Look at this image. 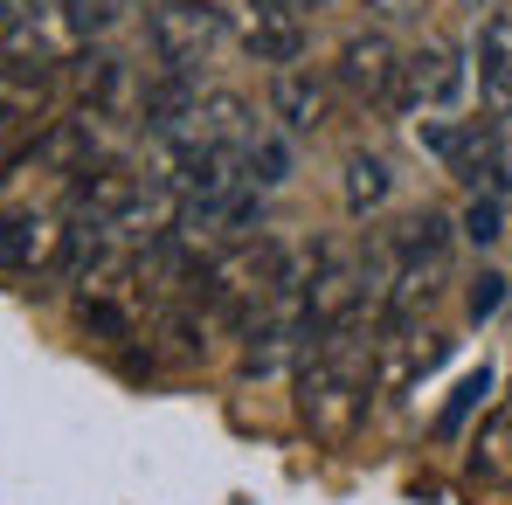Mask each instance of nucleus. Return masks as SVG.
<instances>
[{
    "label": "nucleus",
    "mask_w": 512,
    "mask_h": 505,
    "mask_svg": "<svg viewBox=\"0 0 512 505\" xmlns=\"http://www.w3.org/2000/svg\"><path fill=\"white\" fill-rule=\"evenodd\" d=\"M471 194H492V201L512 208V125H492V146H485V167H478Z\"/></svg>",
    "instance_id": "18"
},
{
    "label": "nucleus",
    "mask_w": 512,
    "mask_h": 505,
    "mask_svg": "<svg viewBox=\"0 0 512 505\" xmlns=\"http://www.w3.org/2000/svg\"><path fill=\"white\" fill-rule=\"evenodd\" d=\"M367 7H374L381 21H416V14H423V0H367Z\"/></svg>",
    "instance_id": "21"
},
{
    "label": "nucleus",
    "mask_w": 512,
    "mask_h": 505,
    "mask_svg": "<svg viewBox=\"0 0 512 505\" xmlns=\"http://www.w3.org/2000/svg\"><path fill=\"white\" fill-rule=\"evenodd\" d=\"M194 104H201V84H194V77H167V70H153L146 90H139V125H146L160 146H173V132L187 125Z\"/></svg>",
    "instance_id": "11"
},
{
    "label": "nucleus",
    "mask_w": 512,
    "mask_h": 505,
    "mask_svg": "<svg viewBox=\"0 0 512 505\" xmlns=\"http://www.w3.org/2000/svg\"><path fill=\"white\" fill-rule=\"evenodd\" d=\"M457 236H464L471 250H492V243L506 236V201H492V194H471V201H464V215H457Z\"/></svg>",
    "instance_id": "17"
},
{
    "label": "nucleus",
    "mask_w": 512,
    "mask_h": 505,
    "mask_svg": "<svg viewBox=\"0 0 512 505\" xmlns=\"http://www.w3.org/2000/svg\"><path fill=\"white\" fill-rule=\"evenodd\" d=\"M395 77H402V49L388 42V28H360L346 35L340 56H333V97L360 104V111H388L395 104Z\"/></svg>",
    "instance_id": "5"
},
{
    "label": "nucleus",
    "mask_w": 512,
    "mask_h": 505,
    "mask_svg": "<svg viewBox=\"0 0 512 505\" xmlns=\"http://www.w3.org/2000/svg\"><path fill=\"white\" fill-rule=\"evenodd\" d=\"M464 97V56L443 49V42H423L402 56V77H395V111H409L416 125L423 118H450Z\"/></svg>",
    "instance_id": "6"
},
{
    "label": "nucleus",
    "mask_w": 512,
    "mask_h": 505,
    "mask_svg": "<svg viewBox=\"0 0 512 505\" xmlns=\"http://www.w3.org/2000/svg\"><path fill=\"white\" fill-rule=\"evenodd\" d=\"M284 7H291V14H319L326 0H284Z\"/></svg>",
    "instance_id": "23"
},
{
    "label": "nucleus",
    "mask_w": 512,
    "mask_h": 505,
    "mask_svg": "<svg viewBox=\"0 0 512 505\" xmlns=\"http://www.w3.org/2000/svg\"><path fill=\"white\" fill-rule=\"evenodd\" d=\"M478 84L492 97V111L506 118L512 111V7L485 14V28H478Z\"/></svg>",
    "instance_id": "12"
},
{
    "label": "nucleus",
    "mask_w": 512,
    "mask_h": 505,
    "mask_svg": "<svg viewBox=\"0 0 512 505\" xmlns=\"http://www.w3.org/2000/svg\"><path fill=\"white\" fill-rule=\"evenodd\" d=\"M284 180H291V139H284V132H270V125H256V139L243 146V187L277 194Z\"/></svg>",
    "instance_id": "14"
},
{
    "label": "nucleus",
    "mask_w": 512,
    "mask_h": 505,
    "mask_svg": "<svg viewBox=\"0 0 512 505\" xmlns=\"http://www.w3.org/2000/svg\"><path fill=\"white\" fill-rule=\"evenodd\" d=\"M270 118H277V132L284 139H305V132H326V118H333V84L326 77H312V70H277L270 77Z\"/></svg>",
    "instance_id": "10"
},
{
    "label": "nucleus",
    "mask_w": 512,
    "mask_h": 505,
    "mask_svg": "<svg viewBox=\"0 0 512 505\" xmlns=\"http://www.w3.org/2000/svg\"><path fill=\"white\" fill-rule=\"evenodd\" d=\"M229 28H236V42L250 49L256 63L291 70V63L305 56V14H291L284 0H243V14H236Z\"/></svg>",
    "instance_id": "8"
},
{
    "label": "nucleus",
    "mask_w": 512,
    "mask_h": 505,
    "mask_svg": "<svg viewBox=\"0 0 512 505\" xmlns=\"http://www.w3.org/2000/svg\"><path fill=\"white\" fill-rule=\"evenodd\" d=\"M56 256H63V215H49V208H7L0 215V270L35 277Z\"/></svg>",
    "instance_id": "9"
},
{
    "label": "nucleus",
    "mask_w": 512,
    "mask_h": 505,
    "mask_svg": "<svg viewBox=\"0 0 512 505\" xmlns=\"http://www.w3.org/2000/svg\"><path fill=\"white\" fill-rule=\"evenodd\" d=\"M471 471L485 478V485H512V402L499 416L478 429V450H471Z\"/></svg>",
    "instance_id": "16"
},
{
    "label": "nucleus",
    "mask_w": 512,
    "mask_h": 505,
    "mask_svg": "<svg viewBox=\"0 0 512 505\" xmlns=\"http://www.w3.org/2000/svg\"><path fill=\"white\" fill-rule=\"evenodd\" d=\"M485 395H492V374H485V367H478V374H464V381H457V395H450V409L436 416V429H443V436H457V422L471 416Z\"/></svg>",
    "instance_id": "19"
},
{
    "label": "nucleus",
    "mask_w": 512,
    "mask_h": 505,
    "mask_svg": "<svg viewBox=\"0 0 512 505\" xmlns=\"http://www.w3.org/2000/svg\"><path fill=\"white\" fill-rule=\"evenodd\" d=\"M388 250H395V284H388V305H381V333H416V319L450 291L457 222L436 215V208H423V215H409V222L388 236Z\"/></svg>",
    "instance_id": "2"
},
{
    "label": "nucleus",
    "mask_w": 512,
    "mask_h": 505,
    "mask_svg": "<svg viewBox=\"0 0 512 505\" xmlns=\"http://www.w3.org/2000/svg\"><path fill=\"white\" fill-rule=\"evenodd\" d=\"M506 118H512V111H506Z\"/></svg>",
    "instance_id": "25"
},
{
    "label": "nucleus",
    "mask_w": 512,
    "mask_h": 505,
    "mask_svg": "<svg viewBox=\"0 0 512 505\" xmlns=\"http://www.w3.org/2000/svg\"><path fill=\"white\" fill-rule=\"evenodd\" d=\"M464 7H485V0H464Z\"/></svg>",
    "instance_id": "24"
},
{
    "label": "nucleus",
    "mask_w": 512,
    "mask_h": 505,
    "mask_svg": "<svg viewBox=\"0 0 512 505\" xmlns=\"http://www.w3.org/2000/svg\"><path fill=\"white\" fill-rule=\"evenodd\" d=\"M305 263H298V277H284L270 298H263V312H256L250 326H243V374L250 381H270V374H291L298 367V346H305Z\"/></svg>",
    "instance_id": "4"
},
{
    "label": "nucleus",
    "mask_w": 512,
    "mask_h": 505,
    "mask_svg": "<svg viewBox=\"0 0 512 505\" xmlns=\"http://www.w3.org/2000/svg\"><path fill=\"white\" fill-rule=\"evenodd\" d=\"M229 14L215 7V0H160L153 14H146V49H153V63L167 70V77H194L201 84V70L229 49Z\"/></svg>",
    "instance_id": "3"
},
{
    "label": "nucleus",
    "mask_w": 512,
    "mask_h": 505,
    "mask_svg": "<svg viewBox=\"0 0 512 505\" xmlns=\"http://www.w3.org/2000/svg\"><path fill=\"white\" fill-rule=\"evenodd\" d=\"M374 333L381 319H346V326H305L298 346V416L319 436L353 429V416L374 395Z\"/></svg>",
    "instance_id": "1"
},
{
    "label": "nucleus",
    "mask_w": 512,
    "mask_h": 505,
    "mask_svg": "<svg viewBox=\"0 0 512 505\" xmlns=\"http://www.w3.org/2000/svg\"><path fill=\"white\" fill-rule=\"evenodd\" d=\"M499 298H506V277H499V270H485V277L471 284V319H492V312H499Z\"/></svg>",
    "instance_id": "20"
},
{
    "label": "nucleus",
    "mask_w": 512,
    "mask_h": 505,
    "mask_svg": "<svg viewBox=\"0 0 512 505\" xmlns=\"http://www.w3.org/2000/svg\"><path fill=\"white\" fill-rule=\"evenodd\" d=\"M14 14H21V0H0V35L14 28Z\"/></svg>",
    "instance_id": "22"
},
{
    "label": "nucleus",
    "mask_w": 512,
    "mask_h": 505,
    "mask_svg": "<svg viewBox=\"0 0 512 505\" xmlns=\"http://www.w3.org/2000/svg\"><path fill=\"white\" fill-rule=\"evenodd\" d=\"M56 14H63V28L77 35V49H90V42H104L118 21H125V7L132 0H49Z\"/></svg>",
    "instance_id": "15"
},
{
    "label": "nucleus",
    "mask_w": 512,
    "mask_h": 505,
    "mask_svg": "<svg viewBox=\"0 0 512 505\" xmlns=\"http://www.w3.org/2000/svg\"><path fill=\"white\" fill-rule=\"evenodd\" d=\"M256 139V111L236 90H201V104L187 111V125L173 132V153H243Z\"/></svg>",
    "instance_id": "7"
},
{
    "label": "nucleus",
    "mask_w": 512,
    "mask_h": 505,
    "mask_svg": "<svg viewBox=\"0 0 512 505\" xmlns=\"http://www.w3.org/2000/svg\"><path fill=\"white\" fill-rule=\"evenodd\" d=\"M340 194H346V215H374V208H388V194H395V167L360 146V153H346Z\"/></svg>",
    "instance_id": "13"
}]
</instances>
